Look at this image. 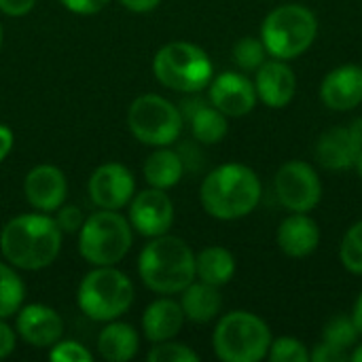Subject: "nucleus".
<instances>
[{"instance_id": "nucleus-34", "label": "nucleus", "mask_w": 362, "mask_h": 362, "mask_svg": "<svg viewBox=\"0 0 362 362\" xmlns=\"http://www.w3.org/2000/svg\"><path fill=\"white\" fill-rule=\"evenodd\" d=\"M310 361L312 362H348L350 361V352H344L327 341H318L312 350H310Z\"/></svg>"}, {"instance_id": "nucleus-36", "label": "nucleus", "mask_w": 362, "mask_h": 362, "mask_svg": "<svg viewBox=\"0 0 362 362\" xmlns=\"http://www.w3.org/2000/svg\"><path fill=\"white\" fill-rule=\"evenodd\" d=\"M17 348V333L15 327L6 325L4 318H0V361L8 358Z\"/></svg>"}, {"instance_id": "nucleus-1", "label": "nucleus", "mask_w": 362, "mask_h": 362, "mask_svg": "<svg viewBox=\"0 0 362 362\" xmlns=\"http://www.w3.org/2000/svg\"><path fill=\"white\" fill-rule=\"evenodd\" d=\"M64 233L53 214L25 212L4 223L0 231V255L21 272H40L55 263L62 252Z\"/></svg>"}, {"instance_id": "nucleus-10", "label": "nucleus", "mask_w": 362, "mask_h": 362, "mask_svg": "<svg viewBox=\"0 0 362 362\" xmlns=\"http://www.w3.org/2000/svg\"><path fill=\"white\" fill-rule=\"evenodd\" d=\"M274 191L284 210L312 212L322 199V180L312 163L293 159L276 172Z\"/></svg>"}, {"instance_id": "nucleus-16", "label": "nucleus", "mask_w": 362, "mask_h": 362, "mask_svg": "<svg viewBox=\"0 0 362 362\" xmlns=\"http://www.w3.org/2000/svg\"><path fill=\"white\" fill-rule=\"evenodd\" d=\"M255 89L259 102L269 108H286L297 95V74L284 59L269 57L255 72Z\"/></svg>"}, {"instance_id": "nucleus-13", "label": "nucleus", "mask_w": 362, "mask_h": 362, "mask_svg": "<svg viewBox=\"0 0 362 362\" xmlns=\"http://www.w3.org/2000/svg\"><path fill=\"white\" fill-rule=\"evenodd\" d=\"M206 89L208 102L229 119L250 115L259 102L255 81H250L242 70H225L221 74H214Z\"/></svg>"}, {"instance_id": "nucleus-8", "label": "nucleus", "mask_w": 362, "mask_h": 362, "mask_svg": "<svg viewBox=\"0 0 362 362\" xmlns=\"http://www.w3.org/2000/svg\"><path fill=\"white\" fill-rule=\"evenodd\" d=\"M153 74L165 89L178 93H197L210 85L214 76V64L199 45L189 40H172L159 47L155 53Z\"/></svg>"}, {"instance_id": "nucleus-29", "label": "nucleus", "mask_w": 362, "mask_h": 362, "mask_svg": "<svg viewBox=\"0 0 362 362\" xmlns=\"http://www.w3.org/2000/svg\"><path fill=\"white\" fill-rule=\"evenodd\" d=\"M339 261L350 274L362 276V221H356L341 238Z\"/></svg>"}, {"instance_id": "nucleus-2", "label": "nucleus", "mask_w": 362, "mask_h": 362, "mask_svg": "<svg viewBox=\"0 0 362 362\" xmlns=\"http://www.w3.org/2000/svg\"><path fill=\"white\" fill-rule=\"evenodd\" d=\"M261 197V178L252 168L238 161L216 165L199 187L202 208L216 221H240L252 214Z\"/></svg>"}, {"instance_id": "nucleus-7", "label": "nucleus", "mask_w": 362, "mask_h": 362, "mask_svg": "<svg viewBox=\"0 0 362 362\" xmlns=\"http://www.w3.org/2000/svg\"><path fill=\"white\" fill-rule=\"evenodd\" d=\"M269 325L246 310H233L218 318L212 331V350L223 362H261L272 346Z\"/></svg>"}, {"instance_id": "nucleus-14", "label": "nucleus", "mask_w": 362, "mask_h": 362, "mask_svg": "<svg viewBox=\"0 0 362 362\" xmlns=\"http://www.w3.org/2000/svg\"><path fill=\"white\" fill-rule=\"evenodd\" d=\"M15 333L23 344L49 350L64 337V320L57 310L47 303H28L15 314Z\"/></svg>"}, {"instance_id": "nucleus-39", "label": "nucleus", "mask_w": 362, "mask_h": 362, "mask_svg": "<svg viewBox=\"0 0 362 362\" xmlns=\"http://www.w3.org/2000/svg\"><path fill=\"white\" fill-rule=\"evenodd\" d=\"M13 146H15V134H13V129L8 125L0 123V163L11 155Z\"/></svg>"}, {"instance_id": "nucleus-42", "label": "nucleus", "mask_w": 362, "mask_h": 362, "mask_svg": "<svg viewBox=\"0 0 362 362\" xmlns=\"http://www.w3.org/2000/svg\"><path fill=\"white\" fill-rule=\"evenodd\" d=\"M350 127H352L354 136L358 138V142H361V144H362V117H361V119H356V121H354V123H352Z\"/></svg>"}, {"instance_id": "nucleus-6", "label": "nucleus", "mask_w": 362, "mask_h": 362, "mask_svg": "<svg viewBox=\"0 0 362 362\" xmlns=\"http://www.w3.org/2000/svg\"><path fill=\"white\" fill-rule=\"evenodd\" d=\"M318 38V17L305 4H282L261 23V40L269 57L291 62L301 57Z\"/></svg>"}, {"instance_id": "nucleus-33", "label": "nucleus", "mask_w": 362, "mask_h": 362, "mask_svg": "<svg viewBox=\"0 0 362 362\" xmlns=\"http://www.w3.org/2000/svg\"><path fill=\"white\" fill-rule=\"evenodd\" d=\"M53 218H55V223H57V227L62 229V233L64 235H74V233H78V229L83 227V223H85V214H83V210L78 208V206H74V204H64V206H59L55 212H53Z\"/></svg>"}, {"instance_id": "nucleus-41", "label": "nucleus", "mask_w": 362, "mask_h": 362, "mask_svg": "<svg viewBox=\"0 0 362 362\" xmlns=\"http://www.w3.org/2000/svg\"><path fill=\"white\" fill-rule=\"evenodd\" d=\"M350 361L352 362H362V339L354 346V350L350 352Z\"/></svg>"}, {"instance_id": "nucleus-32", "label": "nucleus", "mask_w": 362, "mask_h": 362, "mask_svg": "<svg viewBox=\"0 0 362 362\" xmlns=\"http://www.w3.org/2000/svg\"><path fill=\"white\" fill-rule=\"evenodd\" d=\"M49 361L53 362H93V352L76 339H59L49 348Z\"/></svg>"}, {"instance_id": "nucleus-12", "label": "nucleus", "mask_w": 362, "mask_h": 362, "mask_svg": "<svg viewBox=\"0 0 362 362\" xmlns=\"http://www.w3.org/2000/svg\"><path fill=\"white\" fill-rule=\"evenodd\" d=\"M87 191L95 208L123 210L136 195V178L127 165L119 161H106L91 172Z\"/></svg>"}, {"instance_id": "nucleus-15", "label": "nucleus", "mask_w": 362, "mask_h": 362, "mask_svg": "<svg viewBox=\"0 0 362 362\" xmlns=\"http://www.w3.org/2000/svg\"><path fill=\"white\" fill-rule=\"evenodd\" d=\"M23 195L32 210L53 214L68 199V178L51 163H38L23 178Z\"/></svg>"}, {"instance_id": "nucleus-31", "label": "nucleus", "mask_w": 362, "mask_h": 362, "mask_svg": "<svg viewBox=\"0 0 362 362\" xmlns=\"http://www.w3.org/2000/svg\"><path fill=\"white\" fill-rule=\"evenodd\" d=\"M148 362H199V354L189 348L187 344L168 339L161 344H153L148 354H146Z\"/></svg>"}, {"instance_id": "nucleus-44", "label": "nucleus", "mask_w": 362, "mask_h": 362, "mask_svg": "<svg viewBox=\"0 0 362 362\" xmlns=\"http://www.w3.org/2000/svg\"><path fill=\"white\" fill-rule=\"evenodd\" d=\"M2 38H4V32H2V23H0V49H2Z\"/></svg>"}, {"instance_id": "nucleus-17", "label": "nucleus", "mask_w": 362, "mask_h": 362, "mask_svg": "<svg viewBox=\"0 0 362 362\" xmlns=\"http://www.w3.org/2000/svg\"><path fill=\"white\" fill-rule=\"evenodd\" d=\"M320 100L335 112H350L362 104V66L344 64L327 72L320 83Z\"/></svg>"}, {"instance_id": "nucleus-22", "label": "nucleus", "mask_w": 362, "mask_h": 362, "mask_svg": "<svg viewBox=\"0 0 362 362\" xmlns=\"http://www.w3.org/2000/svg\"><path fill=\"white\" fill-rule=\"evenodd\" d=\"M140 352V333L129 322L110 320L98 335V354L106 362H129Z\"/></svg>"}, {"instance_id": "nucleus-38", "label": "nucleus", "mask_w": 362, "mask_h": 362, "mask_svg": "<svg viewBox=\"0 0 362 362\" xmlns=\"http://www.w3.org/2000/svg\"><path fill=\"white\" fill-rule=\"evenodd\" d=\"M123 8H127L129 13H136V15H144V13H153L161 0H119Z\"/></svg>"}, {"instance_id": "nucleus-21", "label": "nucleus", "mask_w": 362, "mask_h": 362, "mask_svg": "<svg viewBox=\"0 0 362 362\" xmlns=\"http://www.w3.org/2000/svg\"><path fill=\"white\" fill-rule=\"evenodd\" d=\"M180 112L185 121L189 123L195 142L199 144H206V146L218 144L229 134V117L223 115L218 108H214L210 102H202V100L185 102Z\"/></svg>"}, {"instance_id": "nucleus-26", "label": "nucleus", "mask_w": 362, "mask_h": 362, "mask_svg": "<svg viewBox=\"0 0 362 362\" xmlns=\"http://www.w3.org/2000/svg\"><path fill=\"white\" fill-rule=\"evenodd\" d=\"M25 301V284L17 272L6 261H0V318H11L19 312Z\"/></svg>"}, {"instance_id": "nucleus-5", "label": "nucleus", "mask_w": 362, "mask_h": 362, "mask_svg": "<svg viewBox=\"0 0 362 362\" xmlns=\"http://www.w3.org/2000/svg\"><path fill=\"white\" fill-rule=\"evenodd\" d=\"M134 246V229L119 210L98 208L85 216L76 233V248L85 263L91 267L119 265Z\"/></svg>"}, {"instance_id": "nucleus-27", "label": "nucleus", "mask_w": 362, "mask_h": 362, "mask_svg": "<svg viewBox=\"0 0 362 362\" xmlns=\"http://www.w3.org/2000/svg\"><path fill=\"white\" fill-rule=\"evenodd\" d=\"M361 339V333H358L352 316H344V314L333 316L322 329V341H327L344 352H352Z\"/></svg>"}, {"instance_id": "nucleus-28", "label": "nucleus", "mask_w": 362, "mask_h": 362, "mask_svg": "<svg viewBox=\"0 0 362 362\" xmlns=\"http://www.w3.org/2000/svg\"><path fill=\"white\" fill-rule=\"evenodd\" d=\"M233 62L242 72H257L267 59L269 53L261 40V36H244L233 45Z\"/></svg>"}, {"instance_id": "nucleus-23", "label": "nucleus", "mask_w": 362, "mask_h": 362, "mask_svg": "<svg viewBox=\"0 0 362 362\" xmlns=\"http://www.w3.org/2000/svg\"><path fill=\"white\" fill-rule=\"evenodd\" d=\"M180 308L185 312V318L195 325H208L214 318H218L223 310V295L218 286H212L202 280H193L182 293H180Z\"/></svg>"}, {"instance_id": "nucleus-4", "label": "nucleus", "mask_w": 362, "mask_h": 362, "mask_svg": "<svg viewBox=\"0 0 362 362\" xmlns=\"http://www.w3.org/2000/svg\"><path fill=\"white\" fill-rule=\"evenodd\" d=\"M136 299L132 278L117 265L93 267L76 288V305L93 322H110L125 316Z\"/></svg>"}, {"instance_id": "nucleus-43", "label": "nucleus", "mask_w": 362, "mask_h": 362, "mask_svg": "<svg viewBox=\"0 0 362 362\" xmlns=\"http://www.w3.org/2000/svg\"><path fill=\"white\" fill-rule=\"evenodd\" d=\"M354 170L358 172V176L362 178V151H361V155H358V159H356V163H354Z\"/></svg>"}, {"instance_id": "nucleus-30", "label": "nucleus", "mask_w": 362, "mask_h": 362, "mask_svg": "<svg viewBox=\"0 0 362 362\" xmlns=\"http://www.w3.org/2000/svg\"><path fill=\"white\" fill-rule=\"evenodd\" d=\"M267 358L272 362H310V348L297 337H278L272 339Z\"/></svg>"}, {"instance_id": "nucleus-9", "label": "nucleus", "mask_w": 362, "mask_h": 362, "mask_svg": "<svg viewBox=\"0 0 362 362\" xmlns=\"http://www.w3.org/2000/svg\"><path fill=\"white\" fill-rule=\"evenodd\" d=\"M127 127L132 136L151 148L172 146L185 129L180 108L159 93L138 95L127 110Z\"/></svg>"}, {"instance_id": "nucleus-19", "label": "nucleus", "mask_w": 362, "mask_h": 362, "mask_svg": "<svg viewBox=\"0 0 362 362\" xmlns=\"http://www.w3.org/2000/svg\"><path fill=\"white\" fill-rule=\"evenodd\" d=\"M362 144L352 127H331L316 142V159L329 172H344L354 168Z\"/></svg>"}, {"instance_id": "nucleus-25", "label": "nucleus", "mask_w": 362, "mask_h": 362, "mask_svg": "<svg viewBox=\"0 0 362 362\" xmlns=\"http://www.w3.org/2000/svg\"><path fill=\"white\" fill-rule=\"evenodd\" d=\"M238 263L229 248L225 246H208L195 255V280L208 282L212 286L223 288L235 276Z\"/></svg>"}, {"instance_id": "nucleus-3", "label": "nucleus", "mask_w": 362, "mask_h": 362, "mask_svg": "<svg viewBox=\"0 0 362 362\" xmlns=\"http://www.w3.org/2000/svg\"><path fill=\"white\" fill-rule=\"evenodd\" d=\"M138 276L157 295H180L195 280V252L178 235L151 238L138 255Z\"/></svg>"}, {"instance_id": "nucleus-40", "label": "nucleus", "mask_w": 362, "mask_h": 362, "mask_svg": "<svg viewBox=\"0 0 362 362\" xmlns=\"http://www.w3.org/2000/svg\"><path fill=\"white\" fill-rule=\"evenodd\" d=\"M352 320H354V325H356V329H358V333H361L362 337V291L361 295L356 297V301H354V308H352Z\"/></svg>"}, {"instance_id": "nucleus-37", "label": "nucleus", "mask_w": 362, "mask_h": 362, "mask_svg": "<svg viewBox=\"0 0 362 362\" xmlns=\"http://www.w3.org/2000/svg\"><path fill=\"white\" fill-rule=\"evenodd\" d=\"M38 0H0V13L6 17H23L34 11Z\"/></svg>"}, {"instance_id": "nucleus-18", "label": "nucleus", "mask_w": 362, "mask_h": 362, "mask_svg": "<svg viewBox=\"0 0 362 362\" xmlns=\"http://www.w3.org/2000/svg\"><path fill=\"white\" fill-rule=\"evenodd\" d=\"M276 244L291 259H308L320 246V227L310 212H288L278 225Z\"/></svg>"}, {"instance_id": "nucleus-35", "label": "nucleus", "mask_w": 362, "mask_h": 362, "mask_svg": "<svg viewBox=\"0 0 362 362\" xmlns=\"http://www.w3.org/2000/svg\"><path fill=\"white\" fill-rule=\"evenodd\" d=\"M110 0H59V4L74 13V15H83V17H89V15H98L100 11H104L108 6Z\"/></svg>"}, {"instance_id": "nucleus-24", "label": "nucleus", "mask_w": 362, "mask_h": 362, "mask_svg": "<svg viewBox=\"0 0 362 362\" xmlns=\"http://www.w3.org/2000/svg\"><path fill=\"white\" fill-rule=\"evenodd\" d=\"M185 172H187V168H185L182 155L172 146L155 148L144 159V165H142L146 185L155 187V189H163V191L174 189L182 180Z\"/></svg>"}, {"instance_id": "nucleus-20", "label": "nucleus", "mask_w": 362, "mask_h": 362, "mask_svg": "<svg viewBox=\"0 0 362 362\" xmlns=\"http://www.w3.org/2000/svg\"><path fill=\"white\" fill-rule=\"evenodd\" d=\"M185 312L180 301L172 299V295H161L151 301L142 314V333L148 344H161L174 339L185 327Z\"/></svg>"}, {"instance_id": "nucleus-11", "label": "nucleus", "mask_w": 362, "mask_h": 362, "mask_svg": "<svg viewBox=\"0 0 362 362\" xmlns=\"http://www.w3.org/2000/svg\"><path fill=\"white\" fill-rule=\"evenodd\" d=\"M174 218V202L163 189L148 187L144 191H136V195L127 204V221L134 233L146 240L170 233Z\"/></svg>"}]
</instances>
